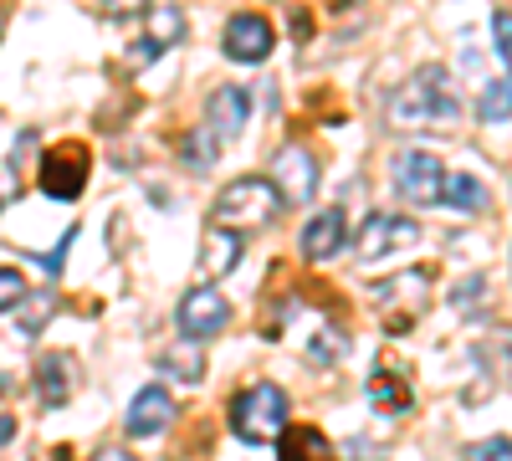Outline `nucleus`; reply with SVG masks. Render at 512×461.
Wrapping results in <instances>:
<instances>
[{
    "label": "nucleus",
    "instance_id": "f257e3e1",
    "mask_svg": "<svg viewBox=\"0 0 512 461\" xmlns=\"http://www.w3.org/2000/svg\"><path fill=\"white\" fill-rule=\"evenodd\" d=\"M461 113V98H456V82L441 62L431 67H415L395 98H390V123H400V129H420V123H446Z\"/></svg>",
    "mask_w": 512,
    "mask_h": 461
},
{
    "label": "nucleus",
    "instance_id": "f03ea898",
    "mask_svg": "<svg viewBox=\"0 0 512 461\" xmlns=\"http://www.w3.org/2000/svg\"><path fill=\"white\" fill-rule=\"evenodd\" d=\"M282 211V200H277V190H272V180L267 175H241V180H231L221 195H216V205H210V221H216L221 231H256V226H267L272 216Z\"/></svg>",
    "mask_w": 512,
    "mask_h": 461
},
{
    "label": "nucleus",
    "instance_id": "7ed1b4c3",
    "mask_svg": "<svg viewBox=\"0 0 512 461\" xmlns=\"http://www.w3.org/2000/svg\"><path fill=\"white\" fill-rule=\"evenodd\" d=\"M287 390L262 380V385H246L236 400H231V431L236 441L246 446H262V441H277L287 431Z\"/></svg>",
    "mask_w": 512,
    "mask_h": 461
},
{
    "label": "nucleus",
    "instance_id": "20e7f679",
    "mask_svg": "<svg viewBox=\"0 0 512 461\" xmlns=\"http://www.w3.org/2000/svg\"><path fill=\"white\" fill-rule=\"evenodd\" d=\"M272 190L282 205H308L318 190V159L308 154V144H282L272 154V170H267Z\"/></svg>",
    "mask_w": 512,
    "mask_h": 461
},
{
    "label": "nucleus",
    "instance_id": "39448f33",
    "mask_svg": "<svg viewBox=\"0 0 512 461\" xmlns=\"http://www.w3.org/2000/svg\"><path fill=\"white\" fill-rule=\"evenodd\" d=\"M441 185H446V164L431 149H405L395 159V190L410 205H436L441 200Z\"/></svg>",
    "mask_w": 512,
    "mask_h": 461
},
{
    "label": "nucleus",
    "instance_id": "423d86ee",
    "mask_svg": "<svg viewBox=\"0 0 512 461\" xmlns=\"http://www.w3.org/2000/svg\"><path fill=\"white\" fill-rule=\"evenodd\" d=\"M420 241V226L410 216H390V211H374L359 236H354V257L359 262H379V257H390V251H405Z\"/></svg>",
    "mask_w": 512,
    "mask_h": 461
},
{
    "label": "nucleus",
    "instance_id": "0eeeda50",
    "mask_svg": "<svg viewBox=\"0 0 512 461\" xmlns=\"http://www.w3.org/2000/svg\"><path fill=\"white\" fill-rule=\"evenodd\" d=\"M180 339L190 344H205V339H216V333L231 323V303L221 298L216 287H190L185 298H180Z\"/></svg>",
    "mask_w": 512,
    "mask_h": 461
},
{
    "label": "nucleus",
    "instance_id": "6e6552de",
    "mask_svg": "<svg viewBox=\"0 0 512 461\" xmlns=\"http://www.w3.org/2000/svg\"><path fill=\"white\" fill-rule=\"evenodd\" d=\"M272 47H277V31H272V21H267V16L241 11V16H231V21H226L221 52H226L231 62L256 67V62H267V57H272Z\"/></svg>",
    "mask_w": 512,
    "mask_h": 461
},
{
    "label": "nucleus",
    "instance_id": "1a4fd4ad",
    "mask_svg": "<svg viewBox=\"0 0 512 461\" xmlns=\"http://www.w3.org/2000/svg\"><path fill=\"white\" fill-rule=\"evenodd\" d=\"M185 31H190V26H185V11H180V6H149V11H144V36L134 41V52H128V67L159 62V52L180 47Z\"/></svg>",
    "mask_w": 512,
    "mask_h": 461
},
{
    "label": "nucleus",
    "instance_id": "9d476101",
    "mask_svg": "<svg viewBox=\"0 0 512 461\" xmlns=\"http://www.w3.org/2000/svg\"><path fill=\"white\" fill-rule=\"evenodd\" d=\"M175 395H169L164 385H144L134 400H128V436L134 441H154V436H164L169 426H175Z\"/></svg>",
    "mask_w": 512,
    "mask_h": 461
},
{
    "label": "nucleus",
    "instance_id": "9b49d317",
    "mask_svg": "<svg viewBox=\"0 0 512 461\" xmlns=\"http://www.w3.org/2000/svg\"><path fill=\"white\" fill-rule=\"evenodd\" d=\"M246 118H251V93L241 82H226V88H216L205 103V134L216 144H231L246 129Z\"/></svg>",
    "mask_w": 512,
    "mask_h": 461
},
{
    "label": "nucleus",
    "instance_id": "f8f14e48",
    "mask_svg": "<svg viewBox=\"0 0 512 461\" xmlns=\"http://www.w3.org/2000/svg\"><path fill=\"white\" fill-rule=\"evenodd\" d=\"M82 185H88V149H52L47 159H41V190H47L52 200H77Z\"/></svg>",
    "mask_w": 512,
    "mask_h": 461
},
{
    "label": "nucleus",
    "instance_id": "ddd939ff",
    "mask_svg": "<svg viewBox=\"0 0 512 461\" xmlns=\"http://www.w3.org/2000/svg\"><path fill=\"white\" fill-rule=\"evenodd\" d=\"M425 292H431V272L410 267V272H400V277H390V282H374V303H379V308H400V313H395V328H405V323L425 308Z\"/></svg>",
    "mask_w": 512,
    "mask_h": 461
},
{
    "label": "nucleus",
    "instance_id": "4468645a",
    "mask_svg": "<svg viewBox=\"0 0 512 461\" xmlns=\"http://www.w3.org/2000/svg\"><path fill=\"white\" fill-rule=\"evenodd\" d=\"M344 241H349V221H344V211H318L308 226H303V257L308 262H328V257H338L344 251Z\"/></svg>",
    "mask_w": 512,
    "mask_h": 461
},
{
    "label": "nucleus",
    "instance_id": "2eb2a0df",
    "mask_svg": "<svg viewBox=\"0 0 512 461\" xmlns=\"http://www.w3.org/2000/svg\"><path fill=\"white\" fill-rule=\"evenodd\" d=\"M277 461H338V456L318 426H287L277 436Z\"/></svg>",
    "mask_w": 512,
    "mask_h": 461
},
{
    "label": "nucleus",
    "instance_id": "dca6fc26",
    "mask_svg": "<svg viewBox=\"0 0 512 461\" xmlns=\"http://www.w3.org/2000/svg\"><path fill=\"white\" fill-rule=\"evenodd\" d=\"M236 262H241V236L210 226L200 236V272L205 277H226V272H236Z\"/></svg>",
    "mask_w": 512,
    "mask_h": 461
},
{
    "label": "nucleus",
    "instance_id": "f3484780",
    "mask_svg": "<svg viewBox=\"0 0 512 461\" xmlns=\"http://www.w3.org/2000/svg\"><path fill=\"white\" fill-rule=\"evenodd\" d=\"M36 395H41V405H67V395H72V359L67 354H41L36 359Z\"/></svg>",
    "mask_w": 512,
    "mask_h": 461
},
{
    "label": "nucleus",
    "instance_id": "a211bd4d",
    "mask_svg": "<svg viewBox=\"0 0 512 461\" xmlns=\"http://www.w3.org/2000/svg\"><path fill=\"white\" fill-rule=\"evenodd\" d=\"M441 205H451V211H461V216H477V211H487V185L477 175H466V170H446Z\"/></svg>",
    "mask_w": 512,
    "mask_h": 461
},
{
    "label": "nucleus",
    "instance_id": "6ab92c4d",
    "mask_svg": "<svg viewBox=\"0 0 512 461\" xmlns=\"http://www.w3.org/2000/svg\"><path fill=\"white\" fill-rule=\"evenodd\" d=\"M159 374H169V380H180V385H200V380H205V354H200V344H190V339L169 344V349L159 354Z\"/></svg>",
    "mask_w": 512,
    "mask_h": 461
},
{
    "label": "nucleus",
    "instance_id": "aec40b11",
    "mask_svg": "<svg viewBox=\"0 0 512 461\" xmlns=\"http://www.w3.org/2000/svg\"><path fill=\"white\" fill-rule=\"evenodd\" d=\"M369 400H374L379 410H390V415L410 410V385H405V374L379 364V369H374V380H369Z\"/></svg>",
    "mask_w": 512,
    "mask_h": 461
},
{
    "label": "nucleus",
    "instance_id": "412c9836",
    "mask_svg": "<svg viewBox=\"0 0 512 461\" xmlns=\"http://www.w3.org/2000/svg\"><path fill=\"white\" fill-rule=\"evenodd\" d=\"M477 118H482V123H507V118H512V77H492V82H482Z\"/></svg>",
    "mask_w": 512,
    "mask_h": 461
},
{
    "label": "nucleus",
    "instance_id": "4be33fe9",
    "mask_svg": "<svg viewBox=\"0 0 512 461\" xmlns=\"http://www.w3.org/2000/svg\"><path fill=\"white\" fill-rule=\"evenodd\" d=\"M216 154H221V144L210 139L205 129H195V134L180 144V159H185L190 175H210V170H216Z\"/></svg>",
    "mask_w": 512,
    "mask_h": 461
},
{
    "label": "nucleus",
    "instance_id": "5701e85b",
    "mask_svg": "<svg viewBox=\"0 0 512 461\" xmlns=\"http://www.w3.org/2000/svg\"><path fill=\"white\" fill-rule=\"evenodd\" d=\"M477 359L497 374L502 385H512V333H487L482 349H477Z\"/></svg>",
    "mask_w": 512,
    "mask_h": 461
},
{
    "label": "nucleus",
    "instance_id": "b1692460",
    "mask_svg": "<svg viewBox=\"0 0 512 461\" xmlns=\"http://www.w3.org/2000/svg\"><path fill=\"white\" fill-rule=\"evenodd\" d=\"M52 308H57L52 292H41V287L26 292V303H21V333H26V339H31V333H41V323L52 318Z\"/></svg>",
    "mask_w": 512,
    "mask_h": 461
},
{
    "label": "nucleus",
    "instance_id": "393cba45",
    "mask_svg": "<svg viewBox=\"0 0 512 461\" xmlns=\"http://www.w3.org/2000/svg\"><path fill=\"white\" fill-rule=\"evenodd\" d=\"M26 277L16 272V267H0V313H11V308H21L26 303Z\"/></svg>",
    "mask_w": 512,
    "mask_h": 461
},
{
    "label": "nucleus",
    "instance_id": "a878e982",
    "mask_svg": "<svg viewBox=\"0 0 512 461\" xmlns=\"http://www.w3.org/2000/svg\"><path fill=\"white\" fill-rule=\"evenodd\" d=\"M451 303L466 313V308H487V277H461L456 292H451Z\"/></svg>",
    "mask_w": 512,
    "mask_h": 461
},
{
    "label": "nucleus",
    "instance_id": "bb28decb",
    "mask_svg": "<svg viewBox=\"0 0 512 461\" xmlns=\"http://www.w3.org/2000/svg\"><path fill=\"white\" fill-rule=\"evenodd\" d=\"M466 461H512V436H487L466 446Z\"/></svg>",
    "mask_w": 512,
    "mask_h": 461
},
{
    "label": "nucleus",
    "instance_id": "cd10ccee",
    "mask_svg": "<svg viewBox=\"0 0 512 461\" xmlns=\"http://www.w3.org/2000/svg\"><path fill=\"white\" fill-rule=\"evenodd\" d=\"M492 36H497V57H502L507 72H512V11H507V6L492 11Z\"/></svg>",
    "mask_w": 512,
    "mask_h": 461
},
{
    "label": "nucleus",
    "instance_id": "c85d7f7f",
    "mask_svg": "<svg viewBox=\"0 0 512 461\" xmlns=\"http://www.w3.org/2000/svg\"><path fill=\"white\" fill-rule=\"evenodd\" d=\"M72 241H77V231H67V236H62V246L41 257V267H47V272H62V262H67V246H72Z\"/></svg>",
    "mask_w": 512,
    "mask_h": 461
},
{
    "label": "nucleus",
    "instance_id": "c756f323",
    "mask_svg": "<svg viewBox=\"0 0 512 461\" xmlns=\"http://www.w3.org/2000/svg\"><path fill=\"white\" fill-rule=\"evenodd\" d=\"M93 461H139V456L128 451V446H103V451H98Z\"/></svg>",
    "mask_w": 512,
    "mask_h": 461
},
{
    "label": "nucleus",
    "instance_id": "7c9ffc66",
    "mask_svg": "<svg viewBox=\"0 0 512 461\" xmlns=\"http://www.w3.org/2000/svg\"><path fill=\"white\" fill-rule=\"evenodd\" d=\"M349 451H354V461H379V446L374 441H349Z\"/></svg>",
    "mask_w": 512,
    "mask_h": 461
},
{
    "label": "nucleus",
    "instance_id": "2f4dec72",
    "mask_svg": "<svg viewBox=\"0 0 512 461\" xmlns=\"http://www.w3.org/2000/svg\"><path fill=\"white\" fill-rule=\"evenodd\" d=\"M16 436V421H11V415H0V446H6Z\"/></svg>",
    "mask_w": 512,
    "mask_h": 461
},
{
    "label": "nucleus",
    "instance_id": "473e14b6",
    "mask_svg": "<svg viewBox=\"0 0 512 461\" xmlns=\"http://www.w3.org/2000/svg\"><path fill=\"white\" fill-rule=\"evenodd\" d=\"M41 461H72L67 451H47V456H41Z\"/></svg>",
    "mask_w": 512,
    "mask_h": 461
}]
</instances>
